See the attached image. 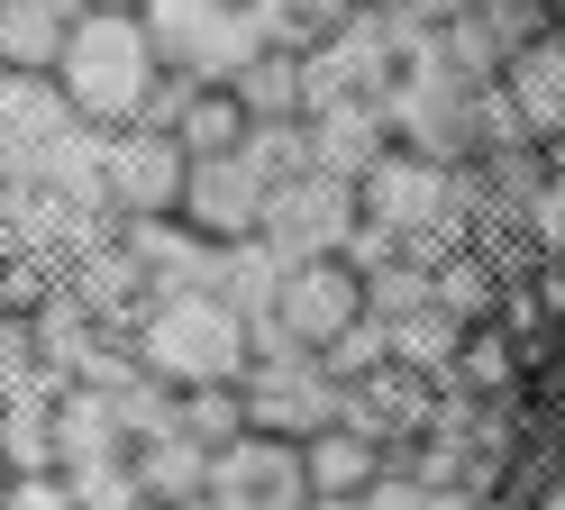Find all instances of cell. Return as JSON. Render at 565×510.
I'll list each match as a JSON object with an SVG mask.
<instances>
[{
	"label": "cell",
	"mask_w": 565,
	"mask_h": 510,
	"mask_svg": "<svg viewBox=\"0 0 565 510\" xmlns=\"http://www.w3.org/2000/svg\"><path fill=\"white\" fill-rule=\"evenodd\" d=\"M365 237V201H356V182H338V173H292V182H274V201H265V246H274V265H310V255H356Z\"/></svg>",
	"instance_id": "obj_6"
},
{
	"label": "cell",
	"mask_w": 565,
	"mask_h": 510,
	"mask_svg": "<svg viewBox=\"0 0 565 510\" xmlns=\"http://www.w3.org/2000/svg\"><path fill=\"white\" fill-rule=\"evenodd\" d=\"M237 100H246V119H310V64L265 46L256 64L237 73Z\"/></svg>",
	"instance_id": "obj_19"
},
{
	"label": "cell",
	"mask_w": 565,
	"mask_h": 510,
	"mask_svg": "<svg viewBox=\"0 0 565 510\" xmlns=\"http://www.w3.org/2000/svg\"><path fill=\"white\" fill-rule=\"evenodd\" d=\"M210 501L220 510H310V465L292 437L246 428L228 447H210Z\"/></svg>",
	"instance_id": "obj_8"
},
{
	"label": "cell",
	"mask_w": 565,
	"mask_h": 510,
	"mask_svg": "<svg viewBox=\"0 0 565 510\" xmlns=\"http://www.w3.org/2000/svg\"><path fill=\"white\" fill-rule=\"evenodd\" d=\"M137 19H147L164 73H183V83H237V73L265 55L246 0H147Z\"/></svg>",
	"instance_id": "obj_5"
},
{
	"label": "cell",
	"mask_w": 565,
	"mask_h": 510,
	"mask_svg": "<svg viewBox=\"0 0 565 510\" xmlns=\"http://www.w3.org/2000/svg\"><path fill=\"white\" fill-rule=\"evenodd\" d=\"M383 146H393V109H383V100H329V109H310V164H320V173L365 182Z\"/></svg>",
	"instance_id": "obj_13"
},
{
	"label": "cell",
	"mask_w": 565,
	"mask_h": 510,
	"mask_svg": "<svg viewBox=\"0 0 565 510\" xmlns=\"http://www.w3.org/2000/svg\"><path fill=\"white\" fill-rule=\"evenodd\" d=\"M83 10H147V0H83Z\"/></svg>",
	"instance_id": "obj_25"
},
{
	"label": "cell",
	"mask_w": 565,
	"mask_h": 510,
	"mask_svg": "<svg viewBox=\"0 0 565 510\" xmlns=\"http://www.w3.org/2000/svg\"><path fill=\"white\" fill-rule=\"evenodd\" d=\"M0 492H10V510H83L64 474H10V484H0Z\"/></svg>",
	"instance_id": "obj_24"
},
{
	"label": "cell",
	"mask_w": 565,
	"mask_h": 510,
	"mask_svg": "<svg viewBox=\"0 0 565 510\" xmlns=\"http://www.w3.org/2000/svg\"><path fill=\"white\" fill-rule=\"evenodd\" d=\"M374 319V291H365V265L347 255H310V265H282L274 274V301L256 319V347H301V355H329L347 328Z\"/></svg>",
	"instance_id": "obj_3"
},
{
	"label": "cell",
	"mask_w": 565,
	"mask_h": 510,
	"mask_svg": "<svg viewBox=\"0 0 565 510\" xmlns=\"http://www.w3.org/2000/svg\"><path fill=\"white\" fill-rule=\"evenodd\" d=\"M356 10H411V0H356Z\"/></svg>",
	"instance_id": "obj_26"
},
{
	"label": "cell",
	"mask_w": 565,
	"mask_h": 510,
	"mask_svg": "<svg viewBox=\"0 0 565 510\" xmlns=\"http://www.w3.org/2000/svg\"><path fill=\"white\" fill-rule=\"evenodd\" d=\"M38 383H64V374H46V355H38V328H28V310H0V411H10V401H28Z\"/></svg>",
	"instance_id": "obj_21"
},
{
	"label": "cell",
	"mask_w": 565,
	"mask_h": 510,
	"mask_svg": "<svg viewBox=\"0 0 565 510\" xmlns=\"http://www.w3.org/2000/svg\"><path fill=\"white\" fill-rule=\"evenodd\" d=\"M246 100H237V83H192V100L173 109V137H183V156H237L246 146Z\"/></svg>",
	"instance_id": "obj_18"
},
{
	"label": "cell",
	"mask_w": 565,
	"mask_h": 510,
	"mask_svg": "<svg viewBox=\"0 0 565 510\" xmlns=\"http://www.w3.org/2000/svg\"><path fill=\"white\" fill-rule=\"evenodd\" d=\"M310 510H365V501H310Z\"/></svg>",
	"instance_id": "obj_27"
},
{
	"label": "cell",
	"mask_w": 565,
	"mask_h": 510,
	"mask_svg": "<svg viewBox=\"0 0 565 510\" xmlns=\"http://www.w3.org/2000/svg\"><path fill=\"white\" fill-rule=\"evenodd\" d=\"M0 310H10V274H0Z\"/></svg>",
	"instance_id": "obj_29"
},
{
	"label": "cell",
	"mask_w": 565,
	"mask_h": 510,
	"mask_svg": "<svg viewBox=\"0 0 565 510\" xmlns=\"http://www.w3.org/2000/svg\"><path fill=\"white\" fill-rule=\"evenodd\" d=\"M356 201H365V229H374L383 246H402V237H429L438 219H447L456 173H447L438 156H419V146H383L374 173L356 182Z\"/></svg>",
	"instance_id": "obj_7"
},
{
	"label": "cell",
	"mask_w": 565,
	"mask_h": 510,
	"mask_svg": "<svg viewBox=\"0 0 565 510\" xmlns=\"http://www.w3.org/2000/svg\"><path fill=\"white\" fill-rule=\"evenodd\" d=\"M100 182H110V219H173L183 210V182H192V156L173 128H119L110 137V164H100Z\"/></svg>",
	"instance_id": "obj_9"
},
{
	"label": "cell",
	"mask_w": 565,
	"mask_h": 510,
	"mask_svg": "<svg viewBox=\"0 0 565 510\" xmlns=\"http://www.w3.org/2000/svg\"><path fill=\"white\" fill-rule=\"evenodd\" d=\"M246 19H256V36L282 46V55H320L329 36H347L365 10L356 0H246Z\"/></svg>",
	"instance_id": "obj_17"
},
{
	"label": "cell",
	"mask_w": 565,
	"mask_h": 510,
	"mask_svg": "<svg viewBox=\"0 0 565 510\" xmlns=\"http://www.w3.org/2000/svg\"><path fill=\"white\" fill-rule=\"evenodd\" d=\"M301 465H310V501H365V492L383 484V465H393V447L338 419V428H320V437L301 447Z\"/></svg>",
	"instance_id": "obj_14"
},
{
	"label": "cell",
	"mask_w": 565,
	"mask_h": 510,
	"mask_svg": "<svg viewBox=\"0 0 565 510\" xmlns=\"http://www.w3.org/2000/svg\"><path fill=\"white\" fill-rule=\"evenodd\" d=\"M547 28H565V0H547Z\"/></svg>",
	"instance_id": "obj_28"
},
{
	"label": "cell",
	"mask_w": 565,
	"mask_h": 510,
	"mask_svg": "<svg viewBox=\"0 0 565 510\" xmlns=\"http://www.w3.org/2000/svg\"><path fill=\"white\" fill-rule=\"evenodd\" d=\"M429 392H438L429 374H411V364L383 355L374 374L347 383V428H365V437H383V447H402V437H419V428L438 419V401H429Z\"/></svg>",
	"instance_id": "obj_12"
},
{
	"label": "cell",
	"mask_w": 565,
	"mask_h": 510,
	"mask_svg": "<svg viewBox=\"0 0 565 510\" xmlns=\"http://www.w3.org/2000/svg\"><path fill=\"white\" fill-rule=\"evenodd\" d=\"M0 484H10V456H0Z\"/></svg>",
	"instance_id": "obj_30"
},
{
	"label": "cell",
	"mask_w": 565,
	"mask_h": 510,
	"mask_svg": "<svg viewBox=\"0 0 565 510\" xmlns=\"http://www.w3.org/2000/svg\"><path fill=\"white\" fill-rule=\"evenodd\" d=\"M64 484H74L83 510H137L147 484H137V456H83V465H55Z\"/></svg>",
	"instance_id": "obj_20"
},
{
	"label": "cell",
	"mask_w": 565,
	"mask_h": 510,
	"mask_svg": "<svg viewBox=\"0 0 565 510\" xmlns=\"http://www.w3.org/2000/svg\"><path fill=\"white\" fill-rule=\"evenodd\" d=\"M502 109L529 146H565V28H539L502 55Z\"/></svg>",
	"instance_id": "obj_11"
},
{
	"label": "cell",
	"mask_w": 565,
	"mask_h": 510,
	"mask_svg": "<svg viewBox=\"0 0 565 510\" xmlns=\"http://www.w3.org/2000/svg\"><path fill=\"white\" fill-rule=\"evenodd\" d=\"M0 510H10V492H0Z\"/></svg>",
	"instance_id": "obj_32"
},
{
	"label": "cell",
	"mask_w": 565,
	"mask_h": 510,
	"mask_svg": "<svg viewBox=\"0 0 565 510\" xmlns=\"http://www.w3.org/2000/svg\"><path fill=\"white\" fill-rule=\"evenodd\" d=\"M237 401H246V428L292 437V447L347 419V383L329 374V355H301V347H256V364L237 374Z\"/></svg>",
	"instance_id": "obj_4"
},
{
	"label": "cell",
	"mask_w": 565,
	"mask_h": 510,
	"mask_svg": "<svg viewBox=\"0 0 565 510\" xmlns=\"http://www.w3.org/2000/svg\"><path fill=\"white\" fill-rule=\"evenodd\" d=\"M83 0H0V73H55Z\"/></svg>",
	"instance_id": "obj_15"
},
{
	"label": "cell",
	"mask_w": 565,
	"mask_h": 510,
	"mask_svg": "<svg viewBox=\"0 0 565 510\" xmlns=\"http://www.w3.org/2000/svg\"><path fill=\"white\" fill-rule=\"evenodd\" d=\"M137 484H147V501H164V510H192V501H210V447L192 428H164V437H137Z\"/></svg>",
	"instance_id": "obj_16"
},
{
	"label": "cell",
	"mask_w": 565,
	"mask_h": 510,
	"mask_svg": "<svg viewBox=\"0 0 565 510\" xmlns=\"http://www.w3.org/2000/svg\"><path fill=\"white\" fill-rule=\"evenodd\" d=\"M265 201H274V182L246 164V156H192V182H183V229L201 246H246V237H265Z\"/></svg>",
	"instance_id": "obj_10"
},
{
	"label": "cell",
	"mask_w": 565,
	"mask_h": 510,
	"mask_svg": "<svg viewBox=\"0 0 565 510\" xmlns=\"http://www.w3.org/2000/svg\"><path fill=\"white\" fill-rule=\"evenodd\" d=\"M128 355L147 364L156 383H173V392L237 383L246 364H256V319H246L220 283H183V291H156V301H147Z\"/></svg>",
	"instance_id": "obj_2"
},
{
	"label": "cell",
	"mask_w": 565,
	"mask_h": 510,
	"mask_svg": "<svg viewBox=\"0 0 565 510\" xmlns=\"http://www.w3.org/2000/svg\"><path fill=\"white\" fill-rule=\"evenodd\" d=\"M55 92L100 137L137 128L156 109V92H164V55H156L147 19L137 10H83L74 36H64V55H55Z\"/></svg>",
	"instance_id": "obj_1"
},
{
	"label": "cell",
	"mask_w": 565,
	"mask_h": 510,
	"mask_svg": "<svg viewBox=\"0 0 565 510\" xmlns=\"http://www.w3.org/2000/svg\"><path fill=\"white\" fill-rule=\"evenodd\" d=\"M137 510H164V501H137Z\"/></svg>",
	"instance_id": "obj_31"
},
{
	"label": "cell",
	"mask_w": 565,
	"mask_h": 510,
	"mask_svg": "<svg viewBox=\"0 0 565 510\" xmlns=\"http://www.w3.org/2000/svg\"><path fill=\"white\" fill-rule=\"evenodd\" d=\"M365 510H466L447 484H429V474H411V465H383V484L365 492Z\"/></svg>",
	"instance_id": "obj_23"
},
{
	"label": "cell",
	"mask_w": 565,
	"mask_h": 510,
	"mask_svg": "<svg viewBox=\"0 0 565 510\" xmlns=\"http://www.w3.org/2000/svg\"><path fill=\"white\" fill-rule=\"evenodd\" d=\"M183 428L201 437V447H228V437H246V401H237V383H201V392H183Z\"/></svg>",
	"instance_id": "obj_22"
}]
</instances>
